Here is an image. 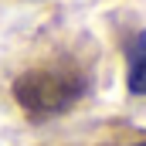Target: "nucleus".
<instances>
[{
	"label": "nucleus",
	"instance_id": "3",
	"mask_svg": "<svg viewBox=\"0 0 146 146\" xmlns=\"http://www.w3.org/2000/svg\"><path fill=\"white\" fill-rule=\"evenodd\" d=\"M139 146H146V143H139Z\"/></svg>",
	"mask_w": 146,
	"mask_h": 146
},
{
	"label": "nucleus",
	"instance_id": "2",
	"mask_svg": "<svg viewBox=\"0 0 146 146\" xmlns=\"http://www.w3.org/2000/svg\"><path fill=\"white\" fill-rule=\"evenodd\" d=\"M126 85H129V92H133V95H146V31H139L136 41H133Z\"/></svg>",
	"mask_w": 146,
	"mask_h": 146
},
{
	"label": "nucleus",
	"instance_id": "1",
	"mask_svg": "<svg viewBox=\"0 0 146 146\" xmlns=\"http://www.w3.org/2000/svg\"><path fill=\"white\" fill-rule=\"evenodd\" d=\"M85 95V78L61 68H37L24 72L14 82V99L21 102V109L31 115H58L68 112Z\"/></svg>",
	"mask_w": 146,
	"mask_h": 146
}]
</instances>
